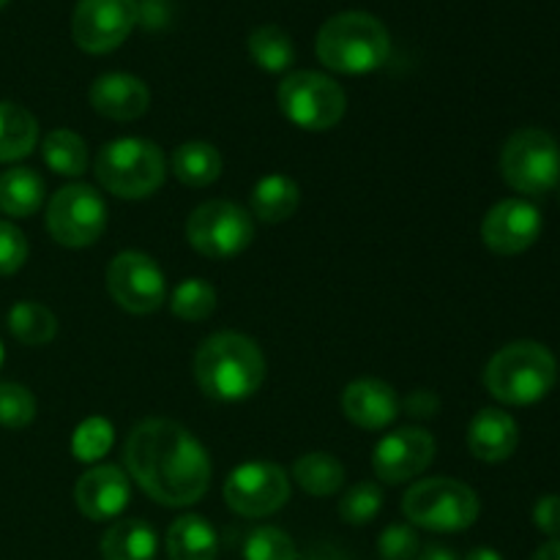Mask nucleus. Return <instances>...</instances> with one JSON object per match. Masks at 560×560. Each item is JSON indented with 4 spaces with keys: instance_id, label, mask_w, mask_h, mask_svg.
Instances as JSON below:
<instances>
[{
    "instance_id": "5",
    "label": "nucleus",
    "mask_w": 560,
    "mask_h": 560,
    "mask_svg": "<svg viewBox=\"0 0 560 560\" xmlns=\"http://www.w3.org/2000/svg\"><path fill=\"white\" fill-rule=\"evenodd\" d=\"M167 159L162 148L140 137H120L107 142L96 156V178L109 195L124 200L151 197L164 184Z\"/></svg>"
},
{
    "instance_id": "26",
    "label": "nucleus",
    "mask_w": 560,
    "mask_h": 560,
    "mask_svg": "<svg viewBox=\"0 0 560 560\" xmlns=\"http://www.w3.org/2000/svg\"><path fill=\"white\" fill-rule=\"evenodd\" d=\"M293 479L301 490L315 498L337 495L345 485V465L326 452L304 454L301 459H295Z\"/></svg>"
},
{
    "instance_id": "9",
    "label": "nucleus",
    "mask_w": 560,
    "mask_h": 560,
    "mask_svg": "<svg viewBox=\"0 0 560 560\" xmlns=\"http://www.w3.org/2000/svg\"><path fill=\"white\" fill-rule=\"evenodd\" d=\"M191 249L211 260H230L249 249L255 238V219L246 208L228 200H211L195 208L186 222Z\"/></svg>"
},
{
    "instance_id": "31",
    "label": "nucleus",
    "mask_w": 560,
    "mask_h": 560,
    "mask_svg": "<svg viewBox=\"0 0 560 560\" xmlns=\"http://www.w3.org/2000/svg\"><path fill=\"white\" fill-rule=\"evenodd\" d=\"M113 424H109L107 419L93 416V419L82 421V424L77 427L74 438H71V452H74V457L80 459V463H96V459H102L104 454L113 448Z\"/></svg>"
},
{
    "instance_id": "17",
    "label": "nucleus",
    "mask_w": 560,
    "mask_h": 560,
    "mask_svg": "<svg viewBox=\"0 0 560 560\" xmlns=\"http://www.w3.org/2000/svg\"><path fill=\"white\" fill-rule=\"evenodd\" d=\"M91 104L109 120H137L151 107V91L135 74L109 71L91 85Z\"/></svg>"
},
{
    "instance_id": "22",
    "label": "nucleus",
    "mask_w": 560,
    "mask_h": 560,
    "mask_svg": "<svg viewBox=\"0 0 560 560\" xmlns=\"http://www.w3.org/2000/svg\"><path fill=\"white\" fill-rule=\"evenodd\" d=\"M299 202L301 189L288 175H266L252 189V213L266 224H277L290 219L295 213V208H299Z\"/></svg>"
},
{
    "instance_id": "8",
    "label": "nucleus",
    "mask_w": 560,
    "mask_h": 560,
    "mask_svg": "<svg viewBox=\"0 0 560 560\" xmlns=\"http://www.w3.org/2000/svg\"><path fill=\"white\" fill-rule=\"evenodd\" d=\"M277 102L284 118L306 131L334 129L348 109L342 88L331 77L317 71H293L284 77L277 91Z\"/></svg>"
},
{
    "instance_id": "20",
    "label": "nucleus",
    "mask_w": 560,
    "mask_h": 560,
    "mask_svg": "<svg viewBox=\"0 0 560 560\" xmlns=\"http://www.w3.org/2000/svg\"><path fill=\"white\" fill-rule=\"evenodd\" d=\"M167 556L170 560H217V530L200 514H184L167 530Z\"/></svg>"
},
{
    "instance_id": "1",
    "label": "nucleus",
    "mask_w": 560,
    "mask_h": 560,
    "mask_svg": "<svg viewBox=\"0 0 560 560\" xmlns=\"http://www.w3.org/2000/svg\"><path fill=\"white\" fill-rule=\"evenodd\" d=\"M131 479L162 506H191L211 485V459L189 430L170 419H148L124 448Z\"/></svg>"
},
{
    "instance_id": "38",
    "label": "nucleus",
    "mask_w": 560,
    "mask_h": 560,
    "mask_svg": "<svg viewBox=\"0 0 560 560\" xmlns=\"http://www.w3.org/2000/svg\"><path fill=\"white\" fill-rule=\"evenodd\" d=\"M405 405H408V413L416 416V419H430V416H435L438 408H441L435 394L427 392V388H419V392L410 394Z\"/></svg>"
},
{
    "instance_id": "29",
    "label": "nucleus",
    "mask_w": 560,
    "mask_h": 560,
    "mask_svg": "<svg viewBox=\"0 0 560 560\" xmlns=\"http://www.w3.org/2000/svg\"><path fill=\"white\" fill-rule=\"evenodd\" d=\"M249 55L260 69L279 74L288 71L295 60V47L288 33L277 25H262L252 31L249 36Z\"/></svg>"
},
{
    "instance_id": "19",
    "label": "nucleus",
    "mask_w": 560,
    "mask_h": 560,
    "mask_svg": "<svg viewBox=\"0 0 560 560\" xmlns=\"http://www.w3.org/2000/svg\"><path fill=\"white\" fill-rule=\"evenodd\" d=\"M520 443L517 421L498 408H485L468 427V448L481 463H503Z\"/></svg>"
},
{
    "instance_id": "28",
    "label": "nucleus",
    "mask_w": 560,
    "mask_h": 560,
    "mask_svg": "<svg viewBox=\"0 0 560 560\" xmlns=\"http://www.w3.org/2000/svg\"><path fill=\"white\" fill-rule=\"evenodd\" d=\"M9 331L20 339L22 345H38L52 342L55 334H58V320H55L52 312L47 310L38 301H20V304L11 306L9 312Z\"/></svg>"
},
{
    "instance_id": "40",
    "label": "nucleus",
    "mask_w": 560,
    "mask_h": 560,
    "mask_svg": "<svg viewBox=\"0 0 560 560\" xmlns=\"http://www.w3.org/2000/svg\"><path fill=\"white\" fill-rule=\"evenodd\" d=\"M530 560H560V539H550L547 545H541Z\"/></svg>"
},
{
    "instance_id": "10",
    "label": "nucleus",
    "mask_w": 560,
    "mask_h": 560,
    "mask_svg": "<svg viewBox=\"0 0 560 560\" xmlns=\"http://www.w3.org/2000/svg\"><path fill=\"white\" fill-rule=\"evenodd\" d=\"M47 230L60 246L82 249L107 230V202L93 186L69 184L49 200Z\"/></svg>"
},
{
    "instance_id": "12",
    "label": "nucleus",
    "mask_w": 560,
    "mask_h": 560,
    "mask_svg": "<svg viewBox=\"0 0 560 560\" xmlns=\"http://www.w3.org/2000/svg\"><path fill=\"white\" fill-rule=\"evenodd\" d=\"M107 290L120 310L151 315L167 299L162 268L142 252H120L107 268Z\"/></svg>"
},
{
    "instance_id": "13",
    "label": "nucleus",
    "mask_w": 560,
    "mask_h": 560,
    "mask_svg": "<svg viewBox=\"0 0 560 560\" xmlns=\"http://www.w3.org/2000/svg\"><path fill=\"white\" fill-rule=\"evenodd\" d=\"M224 501L241 517H268L290 501V479L273 463H246L224 481Z\"/></svg>"
},
{
    "instance_id": "4",
    "label": "nucleus",
    "mask_w": 560,
    "mask_h": 560,
    "mask_svg": "<svg viewBox=\"0 0 560 560\" xmlns=\"http://www.w3.org/2000/svg\"><path fill=\"white\" fill-rule=\"evenodd\" d=\"M558 361L545 345L512 342L498 350L485 370V386L503 405H534L552 392Z\"/></svg>"
},
{
    "instance_id": "24",
    "label": "nucleus",
    "mask_w": 560,
    "mask_h": 560,
    "mask_svg": "<svg viewBox=\"0 0 560 560\" xmlns=\"http://www.w3.org/2000/svg\"><path fill=\"white\" fill-rule=\"evenodd\" d=\"M36 142V118L20 104L0 102V162H20L31 156Z\"/></svg>"
},
{
    "instance_id": "41",
    "label": "nucleus",
    "mask_w": 560,
    "mask_h": 560,
    "mask_svg": "<svg viewBox=\"0 0 560 560\" xmlns=\"http://www.w3.org/2000/svg\"><path fill=\"white\" fill-rule=\"evenodd\" d=\"M465 560H503V558H501V552L490 550V547H479V550L468 552V558Z\"/></svg>"
},
{
    "instance_id": "21",
    "label": "nucleus",
    "mask_w": 560,
    "mask_h": 560,
    "mask_svg": "<svg viewBox=\"0 0 560 560\" xmlns=\"http://www.w3.org/2000/svg\"><path fill=\"white\" fill-rule=\"evenodd\" d=\"M156 547V530L142 520H118L102 536L104 560H153Z\"/></svg>"
},
{
    "instance_id": "35",
    "label": "nucleus",
    "mask_w": 560,
    "mask_h": 560,
    "mask_svg": "<svg viewBox=\"0 0 560 560\" xmlns=\"http://www.w3.org/2000/svg\"><path fill=\"white\" fill-rule=\"evenodd\" d=\"M419 534L410 525H388L377 539V552L383 560H416L419 556Z\"/></svg>"
},
{
    "instance_id": "16",
    "label": "nucleus",
    "mask_w": 560,
    "mask_h": 560,
    "mask_svg": "<svg viewBox=\"0 0 560 560\" xmlns=\"http://www.w3.org/2000/svg\"><path fill=\"white\" fill-rule=\"evenodd\" d=\"M129 479L115 465H96L74 487L77 509L93 523L113 520L129 506Z\"/></svg>"
},
{
    "instance_id": "34",
    "label": "nucleus",
    "mask_w": 560,
    "mask_h": 560,
    "mask_svg": "<svg viewBox=\"0 0 560 560\" xmlns=\"http://www.w3.org/2000/svg\"><path fill=\"white\" fill-rule=\"evenodd\" d=\"M36 419V399L20 383H0V427L22 430Z\"/></svg>"
},
{
    "instance_id": "36",
    "label": "nucleus",
    "mask_w": 560,
    "mask_h": 560,
    "mask_svg": "<svg viewBox=\"0 0 560 560\" xmlns=\"http://www.w3.org/2000/svg\"><path fill=\"white\" fill-rule=\"evenodd\" d=\"M27 260V241L16 224L0 219V277H11Z\"/></svg>"
},
{
    "instance_id": "7",
    "label": "nucleus",
    "mask_w": 560,
    "mask_h": 560,
    "mask_svg": "<svg viewBox=\"0 0 560 560\" xmlns=\"http://www.w3.org/2000/svg\"><path fill=\"white\" fill-rule=\"evenodd\" d=\"M501 173L520 195H547L560 184L558 140L545 129H520L503 145Z\"/></svg>"
},
{
    "instance_id": "33",
    "label": "nucleus",
    "mask_w": 560,
    "mask_h": 560,
    "mask_svg": "<svg viewBox=\"0 0 560 560\" xmlns=\"http://www.w3.org/2000/svg\"><path fill=\"white\" fill-rule=\"evenodd\" d=\"M244 560H299V550L284 530L266 525L249 534L244 545Z\"/></svg>"
},
{
    "instance_id": "6",
    "label": "nucleus",
    "mask_w": 560,
    "mask_h": 560,
    "mask_svg": "<svg viewBox=\"0 0 560 560\" xmlns=\"http://www.w3.org/2000/svg\"><path fill=\"white\" fill-rule=\"evenodd\" d=\"M479 495L468 485L446 476L419 481L402 498L405 517L435 534L468 530L479 517Z\"/></svg>"
},
{
    "instance_id": "32",
    "label": "nucleus",
    "mask_w": 560,
    "mask_h": 560,
    "mask_svg": "<svg viewBox=\"0 0 560 560\" xmlns=\"http://www.w3.org/2000/svg\"><path fill=\"white\" fill-rule=\"evenodd\" d=\"M383 506V490L375 481H361L353 485L339 501V517L350 525H366L377 517Z\"/></svg>"
},
{
    "instance_id": "37",
    "label": "nucleus",
    "mask_w": 560,
    "mask_h": 560,
    "mask_svg": "<svg viewBox=\"0 0 560 560\" xmlns=\"http://www.w3.org/2000/svg\"><path fill=\"white\" fill-rule=\"evenodd\" d=\"M534 523L550 539L560 536V495H545L534 506Z\"/></svg>"
},
{
    "instance_id": "11",
    "label": "nucleus",
    "mask_w": 560,
    "mask_h": 560,
    "mask_svg": "<svg viewBox=\"0 0 560 560\" xmlns=\"http://www.w3.org/2000/svg\"><path fill=\"white\" fill-rule=\"evenodd\" d=\"M140 22L137 0H80L71 20L77 47L91 55L118 49Z\"/></svg>"
},
{
    "instance_id": "23",
    "label": "nucleus",
    "mask_w": 560,
    "mask_h": 560,
    "mask_svg": "<svg viewBox=\"0 0 560 560\" xmlns=\"http://www.w3.org/2000/svg\"><path fill=\"white\" fill-rule=\"evenodd\" d=\"M44 180L31 167H11L0 173V211L5 217L25 219L42 208Z\"/></svg>"
},
{
    "instance_id": "18",
    "label": "nucleus",
    "mask_w": 560,
    "mask_h": 560,
    "mask_svg": "<svg viewBox=\"0 0 560 560\" xmlns=\"http://www.w3.org/2000/svg\"><path fill=\"white\" fill-rule=\"evenodd\" d=\"M342 410L361 430H383L399 416V399L388 383L361 377L345 388Z\"/></svg>"
},
{
    "instance_id": "30",
    "label": "nucleus",
    "mask_w": 560,
    "mask_h": 560,
    "mask_svg": "<svg viewBox=\"0 0 560 560\" xmlns=\"http://www.w3.org/2000/svg\"><path fill=\"white\" fill-rule=\"evenodd\" d=\"M170 310L175 317L189 323H200L217 310V290L206 279H184L170 295Z\"/></svg>"
},
{
    "instance_id": "42",
    "label": "nucleus",
    "mask_w": 560,
    "mask_h": 560,
    "mask_svg": "<svg viewBox=\"0 0 560 560\" xmlns=\"http://www.w3.org/2000/svg\"><path fill=\"white\" fill-rule=\"evenodd\" d=\"M0 364H3V342H0Z\"/></svg>"
},
{
    "instance_id": "27",
    "label": "nucleus",
    "mask_w": 560,
    "mask_h": 560,
    "mask_svg": "<svg viewBox=\"0 0 560 560\" xmlns=\"http://www.w3.org/2000/svg\"><path fill=\"white\" fill-rule=\"evenodd\" d=\"M42 156L52 173L66 175V178H77L88 167L85 140L69 129L49 131L42 142Z\"/></svg>"
},
{
    "instance_id": "39",
    "label": "nucleus",
    "mask_w": 560,
    "mask_h": 560,
    "mask_svg": "<svg viewBox=\"0 0 560 560\" xmlns=\"http://www.w3.org/2000/svg\"><path fill=\"white\" fill-rule=\"evenodd\" d=\"M416 560H459V558H457V552L448 550V547L430 545L424 552H421V556H416Z\"/></svg>"
},
{
    "instance_id": "2",
    "label": "nucleus",
    "mask_w": 560,
    "mask_h": 560,
    "mask_svg": "<svg viewBox=\"0 0 560 560\" xmlns=\"http://www.w3.org/2000/svg\"><path fill=\"white\" fill-rule=\"evenodd\" d=\"M195 377L206 397L219 402H241L260 392L266 359L255 339L244 334H213L197 348Z\"/></svg>"
},
{
    "instance_id": "43",
    "label": "nucleus",
    "mask_w": 560,
    "mask_h": 560,
    "mask_svg": "<svg viewBox=\"0 0 560 560\" xmlns=\"http://www.w3.org/2000/svg\"><path fill=\"white\" fill-rule=\"evenodd\" d=\"M5 3H9V0H0V9H3V5H5Z\"/></svg>"
},
{
    "instance_id": "14",
    "label": "nucleus",
    "mask_w": 560,
    "mask_h": 560,
    "mask_svg": "<svg viewBox=\"0 0 560 560\" xmlns=\"http://www.w3.org/2000/svg\"><path fill=\"white\" fill-rule=\"evenodd\" d=\"M541 235V211L528 200H503L487 211L481 222V238L495 255L512 257L523 255L525 249L539 241Z\"/></svg>"
},
{
    "instance_id": "15",
    "label": "nucleus",
    "mask_w": 560,
    "mask_h": 560,
    "mask_svg": "<svg viewBox=\"0 0 560 560\" xmlns=\"http://www.w3.org/2000/svg\"><path fill=\"white\" fill-rule=\"evenodd\" d=\"M432 457H435V438L419 427H405L377 443L372 454V468L377 479L388 485H402L424 474Z\"/></svg>"
},
{
    "instance_id": "25",
    "label": "nucleus",
    "mask_w": 560,
    "mask_h": 560,
    "mask_svg": "<svg viewBox=\"0 0 560 560\" xmlns=\"http://www.w3.org/2000/svg\"><path fill=\"white\" fill-rule=\"evenodd\" d=\"M170 167H173V175L180 184L191 186V189H202V186H211L222 175V156L208 142H184L173 151Z\"/></svg>"
},
{
    "instance_id": "3",
    "label": "nucleus",
    "mask_w": 560,
    "mask_h": 560,
    "mask_svg": "<svg viewBox=\"0 0 560 560\" xmlns=\"http://www.w3.org/2000/svg\"><path fill=\"white\" fill-rule=\"evenodd\" d=\"M315 49L326 69L339 74H370L388 60L392 38L377 16L345 11L320 27Z\"/></svg>"
}]
</instances>
